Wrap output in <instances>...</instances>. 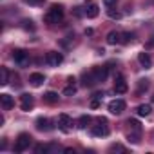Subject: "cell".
<instances>
[{"mask_svg": "<svg viewBox=\"0 0 154 154\" xmlns=\"http://www.w3.org/2000/svg\"><path fill=\"white\" fill-rule=\"evenodd\" d=\"M20 107H22V111H31L35 107V96L29 93H24L20 96Z\"/></svg>", "mask_w": 154, "mask_h": 154, "instance_id": "obj_5", "label": "cell"}, {"mask_svg": "<svg viewBox=\"0 0 154 154\" xmlns=\"http://www.w3.org/2000/svg\"><path fill=\"white\" fill-rule=\"evenodd\" d=\"M127 140L132 141V143H140V132H134V134L129 132V134H127Z\"/></svg>", "mask_w": 154, "mask_h": 154, "instance_id": "obj_28", "label": "cell"}, {"mask_svg": "<svg viewBox=\"0 0 154 154\" xmlns=\"http://www.w3.org/2000/svg\"><path fill=\"white\" fill-rule=\"evenodd\" d=\"M94 84H98V82H96V78H94L93 71L84 72V76H82V85H84V87H93Z\"/></svg>", "mask_w": 154, "mask_h": 154, "instance_id": "obj_13", "label": "cell"}, {"mask_svg": "<svg viewBox=\"0 0 154 154\" xmlns=\"http://www.w3.org/2000/svg\"><path fill=\"white\" fill-rule=\"evenodd\" d=\"M107 15H109L111 18H114V20H118V18H122V13H120V11H114L112 8H109V9H107Z\"/></svg>", "mask_w": 154, "mask_h": 154, "instance_id": "obj_27", "label": "cell"}, {"mask_svg": "<svg viewBox=\"0 0 154 154\" xmlns=\"http://www.w3.org/2000/svg\"><path fill=\"white\" fill-rule=\"evenodd\" d=\"M63 18V8L62 6H51V9L45 13V17H44V20L47 22V24H58L60 20Z\"/></svg>", "mask_w": 154, "mask_h": 154, "instance_id": "obj_1", "label": "cell"}, {"mask_svg": "<svg viewBox=\"0 0 154 154\" xmlns=\"http://www.w3.org/2000/svg\"><path fill=\"white\" fill-rule=\"evenodd\" d=\"M102 100H103V93H94V96L91 100V107L93 109H98L102 105Z\"/></svg>", "mask_w": 154, "mask_h": 154, "instance_id": "obj_20", "label": "cell"}, {"mask_svg": "<svg viewBox=\"0 0 154 154\" xmlns=\"http://www.w3.org/2000/svg\"><path fill=\"white\" fill-rule=\"evenodd\" d=\"M152 102H154V98H152Z\"/></svg>", "mask_w": 154, "mask_h": 154, "instance_id": "obj_34", "label": "cell"}, {"mask_svg": "<svg viewBox=\"0 0 154 154\" xmlns=\"http://www.w3.org/2000/svg\"><path fill=\"white\" fill-rule=\"evenodd\" d=\"M84 15L87 18H96L98 17V4L93 2V0H89V2L84 6Z\"/></svg>", "mask_w": 154, "mask_h": 154, "instance_id": "obj_6", "label": "cell"}, {"mask_svg": "<svg viewBox=\"0 0 154 154\" xmlns=\"http://www.w3.org/2000/svg\"><path fill=\"white\" fill-rule=\"evenodd\" d=\"M47 150H49L47 145H36V149H35V152H38V154L40 152H47Z\"/></svg>", "mask_w": 154, "mask_h": 154, "instance_id": "obj_30", "label": "cell"}, {"mask_svg": "<svg viewBox=\"0 0 154 154\" xmlns=\"http://www.w3.org/2000/svg\"><path fill=\"white\" fill-rule=\"evenodd\" d=\"M127 125H131V129H132V131H136V132H141V125H140V122H138V120H132V118H129V120H127Z\"/></svg>", "mask_w": 154, "mask_h": 154, "instance_id": "obj_23", "label": "cell"}, {"mask_svg": "<svg viewBox=\"0 0 154 154\" xmlns=\"http://www.w3.org/2000/svg\"><path fill=\"white\" fill-rule=\"evenodd\" d=\"M109 134V127H107V122H100V125H94L93 127V136H107Z\"/></svg>", "mask_w": 154, "mask_h": 154, "instance_id": "obj_11", "label": "cell"}, {"mask_svg": "<svg viewBox=\"0 0 154 154\" xmlns=\"http://www.w3.org/2000/svg\"><path fill=\"white\" fill-rule=\"evenodd\" d=\"M0 103H2L4 111H9V109L15 105V100H13V96H9V94H0Z\"/></svg>", "mask_w": 154, "mask_h": 154, "instance_id": "obj_16", "label": "cell"}, {"mask_svg": "<svg viewBox=\"0 0 154 154\" xmlns=\"http://www.w3.org/2000/svg\"><path fill=\"white\" fill-rule=\"evenodd\" d=\"M74 93H76V85H74V82H72V84L69 82V85L63 89V94H65V96H72Z\"/></svg>", "mask_w": 154, "mask_h": 154, "instance_id": "obj_25", "label": "cell"}, {"mask_svg": "<svg viewBox=\"0 0 154 154\" xmlns=\"http://www.w3.org/2000/svg\"><path fill=\"white\" fill-rule=\"evenodd\" d=\"M9 84V71L8 67H0V85H8Z\"/></svg>", "mask_w": 154, "mask_h": 154, "instance_id": "obj_19", "label": "cell"}, {"mask_svg": "<svg viewBox=\"0 0 154 154\" xmlns=\"http://www.w3.org/2000/svg\"><path fill=\"white\" fill-rule=\"evenodd\" d=\"M109 150H111V152H114V150H120V152H123V150H125V149H123V147H122V145H112V147H111V149H109Z\"/></svg>", "mask_w": 154, "mask_h": 154, "instance_id": "obj_31", "label": "cell"}, {"mask_svg": "<svg viewBox=\"0 0 154 154\" xmlns=\"http://www.w3.org/2000/svg\"><path fill=\"white\" fill-rule=\"evenodd\" d=\"M152 112V105L150 103H141L140 107H138V114L140 116H149Z\"/></svg>", "mask_w": 154, "mask_h": 154, "instance_id": "obj_21", "label": "cell"}, {"mask_svg": "<svg viewBox=\"0 0 154 154\" xmlns=\"http://www.w3.org/2000/svg\"><path fill=\"white\" fill-rule=\"evenodd\" d=\"M13 60L20 67H26V65H29V53L24 49H17V51H13Z\"/></svg>", "mask_w": 154, "mask_h": 154, "instance_id": "obj_3", "label": "cell"}, {"mask_svg": "<svg viewBox=\"0 0 154 154\" xmlns=\"http://www.w3.org/2000/svg\"><path fill=\"white\" fill-rule=\"evenodd\" d=\"M36 129L42 131V132H47V131L53 129V123H51V120H47V118H38V120H36Z\"/></svg>", "mask_w": 154, "mask_h": 154, "instance_id": "obj_15", "label": "cell"}, {"mask_svg": "<svg viewBox=\"0 0 154 154\" xmlns=\"http://www.w3.org/2000/svg\"><path fill=\"white\" fill-rule=\"evenodd\" d=\"M31 141H33V138H31L27 132L18 134V138H17V141H15V152H24L26 149H29Z\"/></svg>", "mask_w": 154, "mask_h": 154, "instance_id": "obj_2", "label": "cell"}, {"mask_svg": "<svg viewBox=\"0 0 154 154\" xmlns=\"http://www.w3.org/2000/svg\"><path fill=\"white\" fill-rule=\"evenodd\" d=\"M132 40H134V35L132 33H122V36H120V44H129Z\"/></svg>", "mask_w": 154, "mask_h": 154, "instance_id": "obj_24", "label": "cell"}, {"mask_svg": "<svg viewBox=\"0 0 154 154\" xmlns=\"http://www.w3.org/2000/svg\"><path fill=\"white\" fill-rule=\"evenodd\" d=\"M27 4H33V6H40V4H44V0H26Z\"/></svg>", "mask_w": 154, "mask_h": 154, "instance_id": "obj_32", "label": "cell"}, {"mask_svg": "<svg viewBox=\"0 0 154 154\" xmlns=\"http://www.w3.org/2000/svg\"><path fill=\"white\" fill-rule=\"evenodd\" d=\"M91 71H93V74H94L96 82H105V78L109 76V67H107V65H105V67H93Z\"/></svg>", "mask_w": 154, "mask_h": 154, "instance_id": "obj_8", "label": "cell"}, {"mask_svg": "<svg viewBox=\"0 0 154 154\" xmlns=\"http://www.w3.org/2000/svg\"><path fill=\"white\" fill-rule=\"evenodd\" d=\"M147 89H149V80H140L138 82V94H141Z\"/></svg>", "mask_w": 154, "mask_h": 154, "instance_id": "obj_26", "label": "cell"}, {"mask_svg": "<svg viewBox=\"0 0 154 154\" xmlns=\"http://www.w3.org/2000/svg\"><path fill=\"white\" fill-rule=\"evenodd\" d=\"M22 24H24V29H29V31H35V26H33V22H31V20H24Z\"/></svg>", "mask_w": 154, "mask_h": 154, "instance_id": "obj_29", "label": "cell"}, {"mask_svg": "<svg viewBox=\"0 0 154 154\" xmlns=\"http://www.w3.org/2000/svg\"><path fill=\"white\" fill-rule=\"evenodd\" d=\"M127 82H125V78L122 74H118L116 76V80H114V93H118V94H123V93H127Z\"/></svg>", "mask_w": 154, "mask_h": 154, "instance_id": "obj_10", "label": "cell"}, {"mask_svg": "<svg viewBox=\"0 0 154 154\" xmlns=\"http://www.w3.org/2000/svg\"><path fill=\"white\" fill-rule=\"evenodd\" d=\"M138 62H140V65H141V67H145V69L152 67V58H150V54H149V53H145V51L138 54Z\"/></svg>", "mask_w": 154, "mask_h": 154, "instance_id": "obj_14", "label": "cell"}, {"mask_svg": "<svg viewBox=\"0 0 154 154\" xmlns=\"http://www.w3.org/2000/svg\"><path fill=\"white\" fill-rule=\"evenodd\" d=\"M44 82H45V76H44L42 72H33V74L29 76V84H31L33 87H40Z\"/></svg>", "mask_w": 154, "mask_h": 154, "instance_id": "obj_12", "label": "cell"}, {"mask_svg": "<svg viewBox=\"0 0 154 154\" xmlns=\"http://www.w3.org/2000/svg\"><path fill=\"white\" fill-rule=\"evenodd\" d=\"M116 2H118V0H103V4H105L107 8H112V6H114Z\"/></svg>", "mask_w": 154, "mask_h": 154, "instance_id": "obj_33", "label": "cell"}, {"mask_svg": "<svg viewBox=\"0 0 154 154\" xmlns=\"http://www.w3.org/2000/svg\"><path fill=\"white\" fill-rule=\"evenodd\" d=\"M120 36H122V33H120V31H111V33L107 35V44H111V45L120 44Z\"/></svg>", "mask_w": 154, "mask_h": 154, "instance_id": "obj_17", "label": "cell"}, {"mask_svg": "<svg viewBox=\"0 0 154 154\" xmlns=\"http://www.w3.org/2000/svg\"><path fill=\"white\" fill-rule=\"evenodd\" d=\"M44 102H47L49 105H54V103L58 102V94H56L54 91H47V93L44 94Z\"/></svg>", "mask_w": 154, "mask_h": 154, "instance_id": "obj_18", "label": "cell"}, {"mask_svg": "<svg viewBox=\"0 0 154 154\" xmlns=\"http://www.w3.org/2000/svg\"><path fill=\"white\" fill-rule=\"evenodd\" d=\"M89 123H91V116H87V114L80 116V120H78V127H80V129H85Z\"/></svg>", "mask_w": 154, "mask_h": 154, "instance_id": "obj_22", "label": "cell"}, {"mask_svg": "<svg viewBox=\"0 0 154 154\" xmlns=\"http://www.w3.org/2000/svg\"><path fill=\"white\" fill-rule=\"evenodd\" d=\"M71 125H72V120H71V116H69V114H65V112H62V114L58 116V127H60L63 132H69Z\"/></svg>", "mask_w": 154, "mask_h": 154, "instance_id": "obj_7", "label": "cell"}, {"mask_svg": "<svg viewBox=\"0 0 154 154\" xmlns=\"http://www.w3.org/2000/svg\"><path fill=\"white\" fill-rule=\"evenodd\" d=\"M125 111V102L123 100H112L109 103V112L111 114H122Z\"/></svg>", "mask_w": 154, "mask_h": 154, "instance_id": "obj_9", "label": "cell"}, {"mask_svg": "<svg viewBox=\"0 0 154 154\" xmlns=\"http://www.w3.org/2000/svg\"><path fill=\"white\" fill-rule=\"evenodd\" d=\"M45 62H47L51 67H58V65L63 62V54L58 53V51H49V53L45 54Z\"/></svg>", "mask_w": 154, "mask_h": 154, "instance_id": "obj_4", "label": "cell"}]
</instances>
